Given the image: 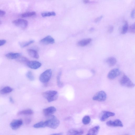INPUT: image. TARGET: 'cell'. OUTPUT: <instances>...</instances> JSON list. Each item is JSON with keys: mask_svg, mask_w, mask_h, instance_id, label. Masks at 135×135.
<instances>
[{"mask_svg": "<svg viewBox=\"0 0 135 135\" xmlns=\"http://www.w3.org/2000/svg\"><path fill=\"white\" fill-rule=\"evenodd\" d=\"M45 121L46 126L53 129H56L59 126L60 121L55 116L51 115Z\"/></svg>", "mask_w": 135, "mask_h": 135, "instance_id": "6da1fadb", "label": "cell"}, {"mask_svg": "<svg viewBox=\"0 0 135 135\" xmlns=\"http://www.w3.org/2000/svg\"><path fill=\"white\" fill-rule=\"evenodd\" d=\"M43 95L49 102L55 101L58 97L57 92L54 90L47 91L43 93Z\"/></svg>", "mask_w": 135, "mask_h": 135, "instance_id": "7a4b0ae2", "label": "cell"}, {"mask_svg": "<svg viewBox=\"0 0 135 135\" xmlns=\"http://www.w3.org/2000/svg\"><path fill=\"white\" fill-rule=\"evenodd\" d=\"M52 75V71L51 69L45 71L40 75L39 77L40 81L44 83L48 82L51 79Z\"/></svg>", "mask_w": 135, "mask_h": 135, "instance_id": "3957f363", "label": "cell"}, {"mask_svg": "<svg viewBox=\"0 0 135 135\" xmlns=\"http://www.w3.org/2000/svg\"><path fill=\"white\" fill-rule=\"evenodd\" d=\"M120 83L122 86L129 88H133L135 86L134 83L127 76L125 75L120 79Z\"/></svg>", "mask_w": 135, "mask_h": 135, "instance_id": "277c9868", "label": "cell"}, {"mask_svg": "<svg viewBox=\"0 0 135 135\" xmlns=\"http://www.w3.org/2000/svg\"><path fill=\"white\" fill-rule=\"evenodd\" d=\"M12 23L15 26L22 29H26L28 25V21L22 19L15 20L12 22Z\"/></svg>", "mask_w": 135, "mask_h": 135, "instance_id": "5b68a950", "label": "cell"}, {"mask_svg": "<svg viewBox=\"0 0 135 135\" xmlns=\"http://www.w3.org/2000/svg\"><path fill=\"white\" fill-rule=\"evenodd\" d=\"M107 94L103 91H101L97 93L92 98L94 101L100 102L105 101L106 99Z\"/></svg>", "mask_w": 135, "mask_h": 135, "instance_id": "8992f818", "label": "cell"}, {"mask_svg": "<svg viewBox=\"0 0 135 135\" xmlns=\"http://www.w3.org/2000/svg\"><path fill=\"white\" fill-rule=\"evenodd\" d=\"M121 74V72L118 68L112 69L109 72L107 77L109 79L112 80L118 77Z\"/></svg>", "mask_w": 135, "mask_h": 135, "instance_id": "52a82bcc", "label": "cell"}, {"mask_svg": "<svg viewBox=\"0 0 135 135\" xmlns=\"http://www.w3.org/2000/svg\"><path fill=\"white\" fill-rule=\"evenodd\" d=\"M115 114L111 112L104 111L102 112L100 116V120L101 121H104L111 117L114 116Z\"/></svg>", "mask_w": 135, "mask_h": 135, "instance_id": "ba28073f", "label": "cell"}, {"mask_svg": "<svg viewBox=\"0 0 135 135\" xmlns=\"http://www.w3.org/2000/svg\"><path fill=\"white\" fill-rule=\"evenodd\" d=\"M23 123V121L21 120H14L10 123V126L12 129L17 130L19 128Z\"/></svg>", "mask_w": 135, "mask_h": 135, "instance_id": "9c48e42d", "label": "cell"}, {"mask_svg": "<svg viewBox=\"0 0 135 135\" xmlns=\"http://www.w3.org/2000/svg\"><path fill=\"white\" fill-rule=\"evenodd\" d=\"M55 42V41L51 36L48 35L42 39L40 41L42 44L47 45L49 44H53Z\"/></svg>", "mask_w": 135, "mask_h": 135, "instance_id": "30bf717a", "label": "cell"}, {"mask_svg": "<svg viewBox=\"0 0 135 135\" xmlns=\"http://www.w3.org/2000/svg\"><path fill=\"white\" fill-rule=\"evenodd\" d=\"M27 65L29 68L34 70L39 68L41 67L42 65L41 63L36 61H29Z\"/></svg>", "mask_w": 135, "mask_h": 135, "instance_id": "8fae6325", "label": "cell"}, {"mask_svg": "<svg viewBox=\"0 0 135 135\" xmlns=\"http://www.w3.org/2000/svg\"><path fill=\"white\" fill-rule=\"evenodd\" d=\"M106 125L109 126L123 127V124L122 122L119 119H116L114 121H109L106 123Z\"/></svg>", "mask_w": 135, "mask_h": 135, "instance_id": "7c38bea8", "label": "cell"}, {"mask_svg": "<svg viewBox=\"0 0 135 135\" xmlns=\"http://www.w3.org/2000/svg\"><path fill=\"white\" fill-rule=\"evenodd\" d=\"M56 111V109L54 107L51 106L43 109V112L44 115L46 117L52 115Z\"/></svg>", "mask_w": 135, "mask_h": 135, "instance_id": "4fadbf2b", "label": "cell"}, {"mask_svg": "<svg viewBox=\"0 0 135 135\" xmlns=\"http://www.w3.org/2000/svg\"><path fill=\"white\" fill-rule=\"evenodd\" d=\"M91 38L83 39L79 41L77 44V45L80 47H84L88 45L91 42Z\"/></svg>", "mask_w": 135, "mask_h": 135, "instance_id": "5bb4252c", "label": "cell"}, {"mask_svg": "<svg viewBox=\"0 0 135 135\" xmlns=\"http://www.w3.org/2000/svg\"><path fill=\"white\" fill-rule=\"evenodd\" d=\"M100 128V126H95L89 130L87 135H97L99 132Z\"/></svg>", "mask_w": 135, "mask_h": 135, "instance_id": "9a60e30c", "label": "cell"}, {"mask_svg": "<svg viewBox=\"0 0 135 135\" xmlns=\"http://www.w3.org/2000/svg\"><path fill=\"white\" fill-rule=\"evenodd\" d=\"M5 56L7 58L10 59H16L21 56V54L19 53H10L7 54Z\"/></svg>", "mask_w": 135, "mask_h": 135, "instance_id": "2e32d148", "label": "cell"}, {"mask_svg": "<svg viewBox=\"0 0 135 135\" xmlns=\"http://www.w3.org/2000/svg\"><path fill=\"white\" fill-rule=\"evenodd\" d=\"M84 133L83 130L81 129H72L69 130L67 133L68 135H81Z\"/></svg>", "mask_w": 135, "mask_h": 135, "instance_id": "e0dca14e", "label": "cell"}, {"mask_svg": "<svg viewBox=\"0 0 135 135\" xmlns=\"http://www.w3.org/2000/svg\"><path fill=\"white\" fill-rule=\"evenodd\" d=\"M27 52L29 55L34 58L37 59L39 58L38 53L36 50L32 49H28L27 50Z\"/></svg>", "mask_w": 135, "mask_h": 135, "instance_id": "ac0fdd59", "label": "cell"}, {"mask_svg": "<svg viewBox=\"0 0 135 135\" xmlns=\"http://www.w3.org/2000/svg\"><path fill=\"white\" fill-rule=\"evenodd\" d=\"M117 60L116 58L113 57H109L106 60V62L109 66H114L117 63Z\"/></svg>", "mask_w": 135, "mask_h": 135, "instance_id": "d6986e66", "label": "cell"}, {"mask_svg": "<svg viewBox=\"0 0 135 135\" xmlns=\"http://www.w3.org/2000/svg\"><path fill=\"white\" fill-rule=\"evenodd\" d=\"M13 89L9 87H6L0 90V93L2 94H5L11 92Z\"/></svg>", "mask_w": 135, "mask_h": 135, "instance_id": "ffe728a7", "label": "cell"}, {"mask_svg": "<svg viewBox=\"0 0 135 135\" xmlns=\"http://www.w3.org/2000/svg\"><path fill=\"white\" fill-rule=\"evenodd\" d=\"M34 113V111L32 109H28L19 112V115H31Z\"/></svg>", "mask_w": 135, "mask_h": 135, "instance_id": "44dd1931", "label": "cell"}, {"mask_svg": "<svg viewBox=\"0 0 135 135\" xmlns=\"http://www.w3.org/2000/svg\"><path fill=\"white\" fill-rule=\"evenodd\" d=\"M128 23L127 21H125L122 29L121 33L122 34H125L128 30Z\"/></svg>", "mask_w": 135, "mask_h": 135, "instance_id": "7402d4cb", "label": "cell"}, {"mask_svg": "<svg viewBox=\"0 0 135 135\" xmlns=\"http://www.w3.org/2000/svg\"><path fill=\"white\" fill-rule=\"evenodd\" d=\"M34 42V41L33 40H31L27 42H20L19 44L21 48H24L30 45Z\"/></svg>", "mask_w": 135, "mask_h": 135, "instance_id": "603a6c76", "label": "cell"}, {"mask_svg": "<svg viewBox=\"0 0 135 135\" xmlns=\"http://www.w3.org/2000/svg\"><path fill=\"white\" fill-rule=\"evenodd\" d=\"M61 75V72L60 71L58 73L57 77V81L58 86L60 88H61L63 87V84L60 81V77Z\"/></svg>", "mask_w": 135, "mask_h": 135, "instance_id": "cb8c5ba5", "label": "cell"}, {"mask_svg": "<svg viewBox=\"0 0 135 135\" xmlns=\"http://www.w3.org/2000/svg\"><path fill=\"white\" fill-rule=\"evenodd\" d=\"M45 122L41 121L35 124L33 127L35 128H42L46 127Z\"/></svg>", "mask_w": 135, "mask_h": 135, "instance_id": "d4e9b609", "label": "cell"}, {"mask_svg": "<svg viewBox=\"0 0 135 135\" xmlns=\"http://www.w3.org/2000/svg\"><path fill=\"white\" fill-rule=\"evenodd\" d=\"M20 63L27 64L29 61V60L26 57L20 56L16 59Z\"/></svg>", "mask_w": 135, "mask_h": 135, "instance_id": "484cf974", "label": "cell"}, {"mask_svg": "<svg viewBox=\"0 0 135 135\" xmlns=\"http://www.w3.org/2000/svg\"><path fill=\"white\" fill-rule=\"evenodd\" d=\"M36 13L34 12L25 13L21 15V16L23 17H30L35 15Z\"/></svg>", "mask_w": 135, "mask_h": 135, "instance_id": "4316f807", "label": "cell"}, {"mask_svg": "<svg viewBox=\"0 0 135 135\" xmlns=\"http://www.w3.org/2000/svg\"><path fill=\"white\" fill-rule=\"evenodd\" d=\"M90 118L89 116H86L83 118L82 121L84 124L87 125L90 123Z\"/></svg>", "mask_w": 135, "mask_h": 135, "instance_id": "83f0119b", "label": "cell"}, {"mask_svg": "<svg viewBox=\"0 0 135 135\" xmlns=\"http://www.w3.org/2000/svg\"><path fill=\"white\" fill-rule=\"evenodd\" d=\"M41 15L43 17L54 16L56 15V13L54 12H46L42 13Z\"/></svg>", "mask_w": 135, "mask_h": 135, "instance_id": "f1b7e54d", "label": "cell"}, {"mask_svg": "<svg viewBox=\"0 0 135 135\" xmlns=\"http://www.w3.org/2000/svg\"><path fill=\"white\" fill-rule=\"evenodd\" d=\"M27 77L30 81H34L35 79L34 76L33 74L32 73L31 71H29L26 75Z\"/></svg>", "mask_w": 135, "mask_h": 135, "instance_id": "f546056e", "label": "cell"}, {"mask_svg": "<svg viewBox=\"0 0 135 135\" xmlns=\"http://www.w3.org/2000/svg\"><path fill=\"white\" fill-rule=\"evenodd\" d=\"M128 30L131 33H135V24L134 23L131 25L128 28Z\"/></svg>", "mask_w": 135, "mask_h": 135, "instance_id": "4dcf8cb0", "label": "cell"}, {"mask_svg": "<svg viewBox=\"0 0 135 135\" xmlns=\"http://www.w3.org/2000/svg\"><path fill=\"white\" fill-rule=\"evenodd\" d=\"M103 16H101L99 17H97L95 19H94V21L95 23H97L100 21L103 18Z\"/></svg>", "mask_w": 135, "mask_h": 135, "instance_id": "1f68e13d", "label": "cell"}, {"mask_svg": "<svg viewBox=\"0 0 135 135\" xmlns=\"http://www.w3.org/2000/svg\"><path fill=\"white\" fill-rule=\"evenodd\" d=\"M114 27L112 25H110L109 26L108 29V31L109 33H111L113 31Z\"/></svg>", "mask_w": 135, "mask_h": 135, "instance_id": "d6a6232c", "label": "cell"}, {"mask_svg": "<svg viewBox=\"0 0 135 135\" xmlns=\"http://www.w3.org/2000/svg\"><path fill=\"white\" fill-rule=\"evenodd\" d=\"M6 42V40H0V46L4 45Z\"/></svg>", "mask_w": 135, "mask_h": 135, "instance_id": "836d02e7", "label": "cell"}, {"mask_svg": "<svg viewBox=\"0 0 135 135\" xmlns=\"http://www.w3.org/2000/svg\"><path fill=\"white\" fill-rule=\"evenodd\" d=\"M131 17L133 19H134L135 18V10H133L131 13Z\"/></svg>", "mask_w": 135, "mask_h": 135, "instance_id": "e575fe53", "label": "cell"}, {"mask_svg": "<svg viewBox=\"0 0 135 135\" xmlns=\"http://www.w3.org/2000/svg\"><path fill=\"white\" fill-rule=\"evenodd\" d=\"M6 14V12L2 10H0V16H4Z\"/></svg>", "mask_w": 135, "mask_h": 135, "instance_id": "d590c367", "label": "cell"}, {"mask_svg": "<svg viewBox=\"0 0 135 135\" xmlns=\"http://www.w3.org/2000/svg\"><path fill=\"white\" fill-rule=\"evenodd\" d=\"M31 122V120L30 119H27L25 120V123H26V124H28L30 123Z\"/></svg>", "mask_w": 135, "mask_h": 135, "instance_id": "8d00e7d4", "label": "cell"}, {"mask_svg": "<svg viewBox=\"0 0 135 135\" xmlns=\"http://www.w3.org/2000/svg\"><path fill=\"white\" fill-rule=\"evenodd\" d=\"M90 2V0H83V2L85 4L89 3Z\"/></svg>", "mask_w": 135, "mask_h": 135, "instance_id": "74e56055", "label": "cell"}, {"mask_svg": "<svg viewBox=\"0 0 135 135\" xmlns=\"http://www.w3.org/2000/svg\"><path fill=\"white\" fill-rule=\"evenodd\" d=\"M10 101L11 103H14V101L12 97H10Z\"/></svg>", "mask_w": 135, "mask_h": 135, "instance_id": "f35d334b", "label": "cell"}, {"mask_svg": "<svg viewBox=\"0 0 135 135\" xmlns=\"http://www.w3.org/2000/svg\"><path fill=\"white\" fill-rule=\"evenodd\" d=\"M63 133H60L57 134H52V135H63Z\"/></svg>", "mask_w": 135, "mask_h": 135, "instance_id": "ab89813d", "label": "cell"}, {"mask_svg": "<svg viewBox=\"0 0 135 135\" xmlns=\"http://www.w3.org/2000/svg\"><path fill=\"white\" fill-rule=\"evenodd\" d=\"M94 28H91L90 30V32H92L94 31Z\"/></svg>", "mask_w": 135, "mask_h": 135, "instance_id": "60d3db41", "label": "cell"}, {"mask_svg": "<svg viewBox=\"0 0 135 135\" xmlns=\"http://www.w3.org/2000/svg\"><path fill=\"white\" fill-rule=\"evenodd\" d=\"M2 24L1 21L0 20V25H1Z\"/></svg>", "mask_w": 135, "mask_h": 135, "instance_id": "b9f144b4", "label": "cell"}]
</instances>
